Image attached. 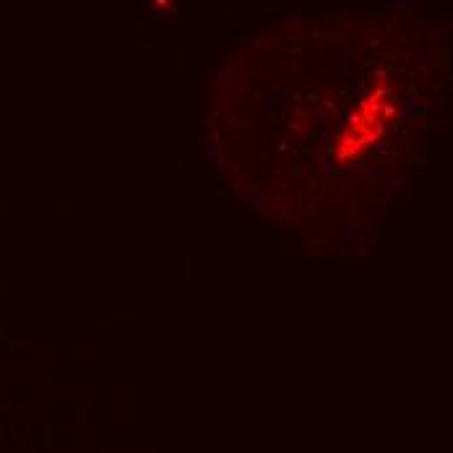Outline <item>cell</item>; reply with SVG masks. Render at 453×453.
Here are the masks:
<instances>
[{
  "mask_svg": "<svg viewBox=\"0 0 453 453\" xmlns=\"http://www.w3.org/2000/svg\"><path fill=\"white\" fill-rule=\"evenodd\" d=\"M391 115V104L386 99V91H372L370 96H365L363 104L357 107V112L352 115L344 136L339 138V157H357L365 151L375 138L383 131V120Z\"/></svg>",
  "mask_w": 453,
  "mask_h": 453,
  "instance_id": "obj_1",
  "label": "cell"
}]
</instances>
